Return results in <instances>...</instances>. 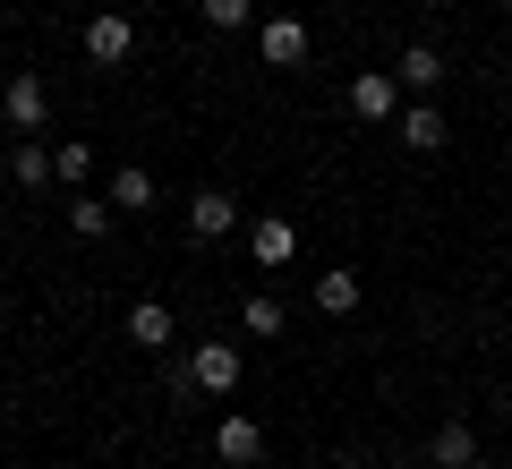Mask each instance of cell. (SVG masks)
<instances>
[{"instance_id":"obj_12","label":"cell","mask_w":512,"mask_h":469,"mask_svg":"<svg viewBox=\"0 0 512 469\" xmlns=\"http://www.w3.org/2000/svg\"><path fill=\"white\" fill-rule=\"evenodd\" d=\"M128 342H137V350H171V307L163 299H137V307H128Z\"/></svg>"},{"instance_id":"obj_19","label":"cell","mask_w":512,"mask_h":469,"mask_svg":"<svg viewBox=\"0 0 512 469\" xmlns=\"http://www.w3.org/2000/svg\"><path fill=\"white\" fill-rule=\"evenodd\" d=\"M86 163H94V145H86V137L52 145V180H86Z\"/></svg>"},{"instance_id":"obj_13","label":"cell","mask_w":512,"mask_h":469,"mask_svg":"<svg viewBox=\"0 0 512 469\" xmlns=\"http://www.w3.org/2000/svg\"><path fill=\"white\" fill-rule=\"evenodd\" d=\"M9 171H18V188H26V197H35V188H52V145L18 137V154H9Z\"/></svg>"},{"instance_id":"obj_7","label":"cell","mask_w":512,"mask_h":469,"mask_svg":"<svg viewBox=\"0 0 512 469\" xmlns=\"http://www.w3.org/2000/svg\"><path fill=\"white\" fill-rule=\"evenodd\" d=\"M291 248H299V222H291V214H256V231H248V256H256V265H265V273L291 265Z\"/></svg>"},{"instance_id":"obj_17","label":"cell","mask_w":512,"mask_h":469,"mask_svg":"<svg viewBox=\"0 0 512 469\" xmlns=\"http://www.w3.org/2000/svg\"><path fill=\"white\" fill-rule=\"evenodd\" d=\"M197 18L214 26V35H231V26H248L256 9H248V0H197Z\"/></svg>"},{"instance_id":"obj_18","label":"cell","mask_w":512,"mask_h":469,"mask_svg":"<svg viewBox=\"0 0 512 469\" xmlns=\"http://www.w3.org/2000/svg\"><path fill=\"white\" fill-rule=\"evenodd\" d=\"M239 325H248V333H265V342H274V333H282V299H265V290H256V299L239 307Z\"/></svg>"},{"instance_id":"obj_8","label":"cell","mask_w":512,"mask_h":469,"mask_svg":"<svg viewBox=\"0 0 512 469\" xmlns=\"http://www.w3.org/2000/svg\"><path fill=\"white\" fill-rule=\"evenodd\" d=\"M231 231H239V197H222V188L188 197V239H231Z\"/></svg>"},{"instance_id":"obj_9","label":"cell","mask_w":512,"mask_h":469,"mask_svg":"<svg viewBox=\"0 0 512 469\" xmlns=\"http://www.w3.org/2000/svg\"><path fill=\"white\" fill-rule=\"evenodd\" d=\"M393 86H419V94H436V86H444V52H436V43H410V52L393 60Z\"/></svg>"},{"instance_id":"obj_2","label":"cell","mask_w":512,"mask_h":469,"mask_svg":"<svg viewBox=\"0 0 512 469\" xmlns=\"http://www.w3.org/2000/svg\"><path fill=\"white\" fill-rule=\"evenodd\" d=\"M214 461L222 469H256V461H265V427H256L248 410H222L214 418Z\"/></svg>"},{"instance_id":"obj_4","label":"cell","mask_w":512,"mask_h":469,"mask_svg":"<svg viewBox=\"0 0 512 469\" xmlns=\"http://www.w3.org/2000/svg\"><path fill=\"white\" fill-rule=\"evenodd\" d=\"M256 60H265V69H299V60H308V26L299 18H265L256 26Z\"/></svg>"},{"instance_id":"obj_14","label":"cell","mask_w":512,"mask_h":469,"mask_svg":"<svg viewBox=\"0 0 512 469\" xmlns=\"http://www.w3.org/2000/svg\"><path fill=\"white\" fill-rule=\"evenodd\" d=\"M316 307H325V316H350V307H359V273H350V265L316 273Z\"/></svg>"},{"instance_id":"obj_21","label":"cell","mask_w":512,"mask_h":469,"mask_svg":"<svg viewBox=\"0 0 512 469\" xmlns=\"http://www.w3.org/2000/svg\"><path fill=\"white\" fill-rule=\"evenodd\" d=\"M0 180H9V154H0Z\"/></svg>"},{"instance_id":"obj_15","label":"cell","mask_w":512,"mask_h":469,"mask_svg":"<svg viewBox=\"0 0 512 469\" xmlns=\"http://www.w3.org/2000/svg\"><path fill=\"white\" fill-rule=\"evenodd\" d=\"M111 205H154V171L146 163H120V171H111Z\"/></svg>"},{"instance_id":"obj_10","label":"cell","mask_w":512,"mask_h":469,"mask_svg":"<svg viewBox=\"0 0 512 469\" xmlns=\"http://www.w3.org/2000/svg\"><path fill=\"white\" fill-rule=\"evenodd\" d=\"M393 137H402L410 154H436V145H444V111H436V103H419V111H393Z\"/></svg>"},{"instance_id":"obj_1","label":"cell","mask_w":512,"mask_h":469,"mask_svg":"<svg viewBox=\"0 0 512 469\" xmlns=\"http://www.w3.org/2000/svg\"><path fill=\"white\" fill-rule=\"evenodd\" d=\"M239 376H248V359H239L231 342H197V359H188V384H197V393L231 401V393H239Z\"/></svg>"},{"instance_id":"obj_3","label":"cell","mask_w":512,"mask_h":469,"mask_svg":"<svg viewBox=\"0 0 512 469\" xmlns=\"http://www.w3.org/2000/svg\"><path fill=\"white\" fill-rule=\"evenodd\" d=\"M0 111H9V128H18V137H35V128L52 120V86H43L35 69H18V77H9V94H0Z\"/></svg>"},{"instance_id":"obj_16","label":"cell","mask_w":512,"mask_h":469,"mask_svg":"<svg viewBox=\"0 0 512 469\" xmlns=\"http://www.w3.org/2000/svg\"><path fill=\"white\" fill-rule=\"evenodd\" d=\"M69 231H77V239H103V231H111V205H103V197H77V205H69Z\"/></svg>"},{"instance_id":"obj_11","label":"cell","mask_w":512,"mask_h":469,"mask_svg":"<svg viewBox=\"0 0 512 469\" xmlns=\"http://www.w3.org/2000/svg\"><path fill=\"white\" fill-rule=\"evenodd\" d=\"M470 452H478V427H470V418H444V427L427 435V461H436V469H461Z\"/></svg>"},{"instance_id":"obj_20","label":"cell","mask_w":512,"mask_h":469,"mask_svg":"<svg viewBox=\"0 0 512 469\" xmlns=\"http://www.w3.org/2000/svg\"><path fill=\"white\" fill-rule=\"evenodd\" d=\"M461 469H495V461H487V452H470V461H461Z\"/></svg>"},{"instance_id":"obj_6","label":"cell","mask_w":512,"mask_h":469,"mask_svg":"<svg viewBox=\"0 0 512 469\" xmlns=\"http://www.w3.org/2000/svg\"><path fill=\"white\" fill-rule=\"evenodd\" d=\"M350 111H359V120H393V111H402L393 69H359V77H350Z\"/></svg>"},{"instance_id":"obj_5","label":"cell","mask_w":512,"mask_h":469,"mask_svg":"<svg viewBox=\"0 0 512 469\" xmlns=\"http://www.w3.org/2000/svg\"><path fill=\"white\" fill-rule=\"evenodd\" d=\"M128 52H137V26H128L120 9H103V18H86V60H103V69H120Z\"/></svg>"}]
</instances>
